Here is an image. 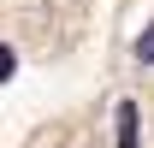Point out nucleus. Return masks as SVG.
Returning <instances> with one entry per match:
<instances>
[{
  "label": "nucleus",
  "instance_id": "obj_1",
  "mask_svg": "<svg viewBox=\"0 0 154 148\" xmlns=\"http://www.w3.org/2000/svg\"><path fill=\"white\" fill-rule=\"evenodd\" d=\"M119 148H136V101H119Z\"/></svg>",
  "mask_w": 154,
  "mask_h": 148
},
{
  "label": "nucleus",
  "instance_id": "obj_2",
  "mask_svg": "<svg viewBox=\"0 0 154 148\" xmlns=\"http://www.w3.org/2000/svg\"><path fill=\"white\" fill-rule=\"evenodd\" d=\"M136 59H142V65H154V24L136 36Z\"/></svg>",
  "mask_w": 154,
  "mask_h": 148
},
{
  "label": "nucleus",
  "instance_id": "obj_3",
  "mask_svg": "<svg viewBox=\"0 0 154 148\" xmlns=\"http://www.w3.org/2000/svg\"><path fill=\"white\" fill-rule=\"evenodd\" d=\"M18 71V54H12V48H6V42H0V83H6V77Z\"/></svg>",
  "mask_w": 154,
  "mask_h": 148
}]
</instances>
